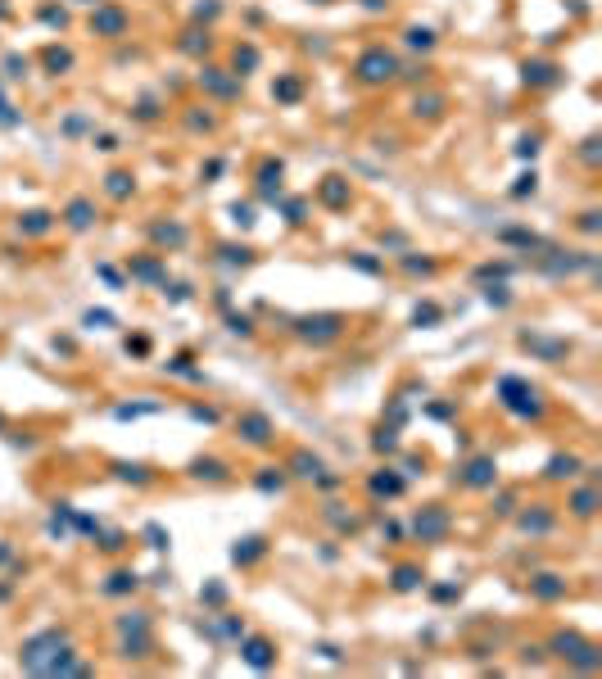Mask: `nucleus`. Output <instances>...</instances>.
<instances>
[{
	"label": "nucleus",
	"mask_w": 602,
	"mask_h": 679,
	"mask_svg": "<svg viewBox=\"0 0 602 679\" xmlns=\"http://www.w3.org/2000/svg\"><path fill=\"white\" fill-rule=\"evenodd\" d=\"M5 109H9V105H5V100H0V122H14V114H5Z\"/></svg>",
	"instance_id": "35"
},
{
	"label": "nucleus",
	"mask_w": 602,
	"mask_h": 679,
	"mask_svg": "<svg viewBox=\"0 0 602 679\" xmlns=\"http://www.w3.org/2000/svg\"><path fill=\"white\" fill-rule=\"evenodd\" d=\"M353 73H358V82L362 86H380V82H394L399 77V64H394V55L389 50H362L358 55V64H353Z\"/></svg>",
	"instance_id": "2"
},
{
	"label": "nucleus",
	"mask_w": 602,
	"mask_h": 679,
	"mask_svg": "<svg viewBox=\"0 0 602 679\" xmlns=\"http://www.w3.org/2000/svg\"><path fill=\"white\" fill-rule=\"evenodd\" d=\"M91 32L95 36H104V41H114V36H122L127 32V9H118V5H95V14H91Z\"/></svg>",
	"instance_id": "4"
},
{
	"label": "nucleus",
	"mask_w": 602,
	"mask_h": 679,
	"mask_svg": "<svg viewBox=\"0 0 602 679\" xmlns=\"http://www.w3.org/2000/svg\"><path fill=\"white\" fill-rule=\"evenodd\" d=\"M494 480H498V466H494V458H475V462L462 471V485H466V489H489Z\"/></svg>",
	"instance_id": "7"
},
{
	"label": "nucleus",
	"mask_w": 602,
	"mask_h": 679,
	"mask_svg": "<svg viewBox=\"0 0 602 679\" xmlns=\"http://www.w3.org/2000/svg\"><path fill=\"white\" fill-rule=\"evenodd\" d=\"M23 665L36 675H59V670H82L77 661H68V634L64 629H45L32 643H23Z\"/></svg>",
	"instance_id": "1"
},
{
	"label": "nucleus",
	"mask_w": 602,
	"mask_h": 679,
	"mask_svg": "<svg viewBox=\"0 0 602 679\" xmlns=\"http://www.w3.org/2000/svg\"><path fill=\"white\" fill-rule=\"evenodd\" d=\"M127 589H136V575H131V571H118V575H109L104 594H127Z\"/></svg>",
	"instance_id": "25"
},
{
	"label": "nucleus",
	"mask_w": 602,
	"mask_h": 679,
	"mask_svg": "<svg viewBox=\"0 0 602 679\" xmlns=\"http://www.w3.org/2000/svg\"><path fill=\"white\" fill-rule=\"evenodd\" d=\"M50 227H55V218L45 213V208H32V213L18 218V231H28V236H45Z\"/></svg>",
	"instance_id": "13"
},
{
	"label": "nucleus",
	"mask_w": 602,
	"mask_h": 679,
	"mask_svg": "<svg viewBox=\"0 0 602 679\" xmlns=\"http://www.w3.org/2000/svg\"><path fill=\"white\" fill-rule=\"evenodd\" d=\"M290 466H294V476H299V480H317V476H322V458H313V453H294Z\"/></svg>",
	"instance_id": "15"
},
{
	"label": "nucleus",
	"mask_w": 602,
	"mask_h": 679,
	"mask_svg": "<svg viewBox=\"0 0 602 679\" xmlns=\"http://www.w3.org/2000/svg\"><path fill=\"white\" fill-rule=\"evenodd\" d=\"M131 272H136V277H145V281H158V263H154V258H141Z\"/></svg>",
	"instance_id": "32"
},
{
	"label": "nucleus",
	"mask_w": 602,
	"mask_h": 679,
	"mask_svg": "<svg viewBox=\"0 0 602 679\" xmlns=\"http://www.w3.org/2000/svg\"><path fill=\"white\" fill-rule=\"evenodd\" d=\"M575 466H580V458H571V453L561 458V453H557V458L548 462V480H571V476H575Z\"/></svg>",
	"instance_id": "19"
},
{
	"label": "nucleus",
	"mask_w": 602,
	"mask_h": 679,
	"mask_svg": "<svg viewBox=\"0 0 602 679\" xmlns=\"http://www.w3.org/2000/svg\"><path fill=\"white\" fill-rule=\"evenodd\" d=\"M45 64H50L55 73H64V68H72V55H68V50H55V46H50V50H45Z\"/></svg>",
	"instance_id": "28"
},
{
	"label": "nucleus",
	"mask_w": 602,
	"mask_h": 679,
	"mask_svg": "<svg viewBox=\"0 0 602 679\" xmlns=\"http://www.w3.org/2000/svg\"><path fill=\"white\" fill-rule=\"evenodd\" d=\"M525 82L530 86H552L557 82V68L552 64H525Z\"/></svg>",
	"instance_id": "20"
},
{
	"label": "nucleus",
	"mask_w": 602,
	"mask_h": 679,
	"mask_svg": "<svg viewBox=\"0 0 602 679\" xmlns=\"http://www.w3.org/2000/svg\"><path fill=\"white\" fill-rule=\"evenodd\" d=\"M317 195H322L326 208H344V204H349V181H344V177H326L322 186H317Z\"/></svg>",
	"instance_id": "11"
},
{
	"label": "nucleus",
	"mask_w": 602,
	"mask_h": 679,
	"mask_svg": "<svg viewBox=\"0 0 602 679\" xmlns=\"http://www.w3.org/2000/svg\"><path fill=\"white\" fill-rule=\"evenodd\" d=\"M372 493H376V498H380V493H385V498H394V493H403V476H394V471L372 476Z\"/></svg>",
	"instance_id": "17"
},
{
	"label": "nucleus",
	"mask_w": 602,
	"mask_h": 679,
	"mask_svg": "<svg viewBox=\"0 0 602 679\" xmlns=\"http://www.w3.org/2000/svg\"><path fill=\"white\" fill-rule=\"evenodd\" d=\"M362 5H367V9H385V0H362Z\"/></svg>",
	"instance_id": "36"
},
{
	"label": "nucleus",
	"mask_w": 602,
	"mask_h": 679,
	"mask_svg": "<svg viewBox=\"0 0 602 679\" xmlns=\"http://www.w3.org/2000/svg\"><path fill=\"white\" fill-rule=\"evenodd\" d=\"M104 191L114 195V200H127V195L136 191V177H131V172H109V177H104Z\"/></svg>",
	"instance_id": "14"
},
{
	"label": "nucleus",
	"mask_w": 602,
	"mask_h": 679,
	"mask_svg": "<svg viewBox=\"0 0 602 679\" xmlns=\"http://www.w3.org/2000/svg\"><path fill=\"white\" fill-rule=\"evenodd\" d=\"M64 222H68V231H91L95 204H91V200H72V204L64 208Z\"/></svg>",
	"instance_id": "10"
},
{
	"label": "nucleus",
	"mask_w": 602,
	"mask_h": 679,
	"mask_svg": "<svg viewBox=\"0 0 602 679\" xmlns=\"http://www.w3.org/2000/svg\"><path fill=\"white\" fill-rule=\"evenodd\" d=\"M272 95H276V100H299V82H294V77L276 82V86H272Z\"/></svg>",
	"instance_id": "30"
},
{
	"label": "nucleus",
	"mask_w": 602,
	"mask_h": 679,
	"mask_svg": "<svg viewBox=\"0 0 602 679\" xmlns=\"http://www.w3.org/2000/svg\"><path fill=\"white\" fill-rule=\"evenodd\" d=\"M41 18H45V23H55V28H64V23H68L64 9H41Z\"/></svg>",
	"instance_id": "33"
},
{
	"label": "nucleus",
	"mask_w": 602,
	"mask_h": 679,
	"mask_svg": "<svg viewBox=\"0 0 602 679\" xmlns=\"http://www.w3.org/2000/svg\"><path fill=\"white\" fill-rule=\"evenodd\" d=\"M195 476H208V480H227V471H222V462H195Z\"/></svg>",
	"instance_id": "31"
},
{
	"label": "nucleus",
	"mask_w": 602,
	"mask_h": 679,
	"mask_svg": "<svg viewBox=\"0 0 602 679\" xmlns=\"http://www.w3.org/2000/svg\"><path fill=\"white\" fill-rule=\"evenodd\" d=\"M122 480H145V466H118Z\"/></svg>",
	"instance_id": "34"
},
{
	"label": "nucleus",
	"mask_w": 602,
	"mask_h": 679,
	"mask_svg": "<svg viewBox=\"0 0 602 679\" xmlns=\"http://www.w3.org/2000/svg\"><path fill=\"white\" fill-rule=\"evenodd\" d=\"M444 530H448V512L444 508H426L421 516H416V535H421L426 543L444 539Z\"/></svg>",
	"instance_id": "8"
},
{
	"label": "nucleus",
	"mask_w": 602,
	"mask_h": 679,
	"mask_svg": "<svg viewBox=\"0 0 602 679\" xmlns=\"http://www.w3.org/2000/svg\"><path fill=\"white\" fill-rule=\"evenodd\" d=\"M534 508H539V512H525V516H521V530H530V535H544V530L552 525V516L544 512V503H534Z\"/></svg>",
	"instance_id": "21"
},
{
	"label": "nucleus",
	"mask_w": 602,
	"mask_h": 679,
	"mask_svg": "<svg viewBox=\"0 0 602 679\" xmlns=\"http://www.w3.org/2000/svg\"><path fill=\"white\" fill-rule=\"evenodd\" d=\"M416 579H421L416 566H399V571H394V589H399V594H408V589H416Z\"/></svg>",
	"instance_id": "24"
},
{
	"label": "nucleus",
	"mask_w": 602,
	"mask_h": 679,
	"mask_svg": "<svg viewBox=\"0 0 602 679\" xmlns=\"http://www.w3.org/2000/svg\"><path fill=\"white\" fill-rule=\"evenodd\" d=\"M530 589H534V594H539V598H548V602H552V598H561V594H566V584H561V579H557V575H539V579H530Z\"/></svg>",
	"instance_id": "16"
},
{
	"label": "nucleus",
	"mask_w": 602,
	"mask_h": 679,
	"mask_svg": "<svg viewBox=\"0 0 602 679\" xmlns=\"http://www.w3.org/2000/svg\"><path fill=\"white\" fill-rule=\"evenodd\" d=\"M82 5H100V0H82Z\"/></svg>",
	"instance_id": "37"
},
{
	"label": "nucleus",
	"mask_w": 602,
	"mask_h": 679,
	"mask_svg": "<svg viewBox=\"0 0 602 679\" xmlns=\"http://www.w3.org/2000/svg\"><path fill=\"white\" fill-rule=\"evenodd\" d=\"M593 508H598V493H593V489H575V498H571V512L580 516V521H588V516H593Z\"/></svg>",
	"instance_id": "18"
},
{
	"label": "nucleus",
	"mask_w": 602,
	"mask_h": 679,
	"mask_svg": "<svg viewBox=\"0 0 602 679\" xmlns=\"http://www.w3.org/2000/svg\"><path fill=\"white\" fill-rule=\"evenodd\" d=\"M340 331H344V317H335V313L303 317V322H299V336H303V340H313V344H330V340H340Z\"/></svg>",
	"instance_id": "5"
},
{
	"label": "nucleus",
	"mask_w": 602,
	"mask_h": 679,
	"mask_svg": "<svg viewBox=\"0 0 602 679\" xmlns=\"http://www.w3.org/2000/svg\"><path fill=\"white\" fill-rule=\"evenodd\" d=\"M200 86H208L213 95H222V100H231V95H240V86L227 77L222 68H200Z\"/></svg>",
	"instance_id": "9"
},
{
	"label": "nucleus",
	"mask_w": 602,
	"mask_h": 679,
	"mask_svg": "<svg viewBox=\"0 0 602 679\" xmlns=\"http://www.w3.org/2000/svg\"><path fill=\"white\" fill-rule=\"evenodd\" d=\"M254 557H263V539H244V548L236 543V562H254Z\"/></svg>",
	"instance_id": "27"
},
{
	"label": "nucleus",
	"mask_w": 602,
	"mask_h": 679,
	"mask_svg": "<svg viewBox=\"0 0 602 679\" xmlns=\"http://www.w3.org/2000/svg\"><path fill=\"white\" fill-rule=\"evenodd\" d=\"M236 68H244V73L258 68V50H254V46H236Z\"/></svg>",
	"instance_id": "29"
},
{
	"label": "nucleus",
	"mask_w": 602,
	"mask_h": 679,
	"mask_svg": "<svg viewBox=\"0 0 602 679\" xmlns=\"http://www.w3.org/2000/svg\"><path fill=\"white\" fill-rule=\"evenodd\" d=\"M236 430H240L249 444H258V449H263V444H272V422H267L263 412H244L240 422H236Z\"/></svg>",
	"instance_id": "6"
},
{
	"label": "nucleus",
	"mask_w": 602,
	"mask_h": 679,
	"mask_svg": "<svg viewBox=\"0 0 602 679\" xmlns=\"http://www.w3.org/2000/svg\"><path fill=\"white\" fill-rule=\"evenodd\" d=\"M498 390L507 394V399H502V403H507L512 412H521V417H539V412H544V403H539V390H534V385H525V380L507 376V380H502Z\"/></svg>",
	"instance_id": "3"
},
{
	"label": "nucleus",
	"mask_w": 602,
	"mask_h": 679,
	"mask_svg": "<svg viewBox=\"0 0 602 679\" xmlns=\"http://www.w3.org/2000/svg\"><path fill=\"white\" fill-rule=\"evenodd\" d=\"M408 46L412 50H430V46H435V32L430 28H408Z\"/></svg>",
	"instance_id": "26"
},
{
	"label": "nucleus",
	"mask_w": 602,
	"mask_h": 679,
	"mask_svg": "<svg viewBox=\"0 0 602 679\" xmlns=\"http://www.w3.org/2000/svg\"><path fill=\"white\" fill-rule=\"evenodd\" d=\"M244 661H249L254 670H267V665L276 661L272 657V643H267V638H249V643H244Z\"/></svg>",
	"instance_id": "12"
},
{
	"label": "nucleus",
	"mask_w": 602,
	"mask_h": 679,
	"mask_svg": "<svg viewBox=\"0 0 602 679\" xmlns=\"http://www.w3.org/2000/svg\"><path fill=\"white\" fill-rule=\"evenodd\" d=\"M258 186H263L267 200H272V195H281V164H267L263 177H258Z\"/></svg>",
	"instance_id": "23"
},
{
	"label": "nucleus",
	"mask_w": 602,
	"mask_h": 679,
	"mask_svg": "<svg viewBox=\"0 0 602 679\" xmlns=\"http://www.w3.org/2000/svg\"><path fill=\"white\" fill-rule=\"evenodd\" d=\"M412 114H416V118H421V114H426V118H439V114H444V95H426V100L416 95Z\"/></svg>",
	"instance_id": "22"
}]
</instances>
